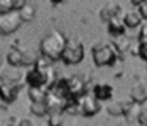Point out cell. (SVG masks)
<instances>
[{"instance_id": "obj_1", "label": "cell", "mask_w": 147, "mask_h": 126, "mask_svg": "<svg viewBox=\"0 0 147 126\" xmlns=\"http://www.w3.org/2000/svg\"><path fill=\"white\" fill-rule=\"evenodd\" d=\"M67 41L68 40L63 36V33H60L59 30L49 32L40 41V54H41L43 58L49 60V62L60 60L65 46H67Z\"/></svg>"}, {"instance_id": "obj_2", "label": "cell", "mask_w": 147, "mask_h": 126, "mask_svg": "<svg viewBox=\"0 0 147 126\" xmlns=\"http://www.w3.org/2000/svg\"><path fill=\"white\" fill-rule=\"evenodd\" d=\"M92 58L96 66H111L117 60V52L112 43H96L92 47Z\"/></svg>"}, {"instance_id": "obj_3", "label": "cell", "mask_w": 147, "mask_h": 126, "mask_svg": "<svg viewBox=\"0 0 147 126\" xmlns=\"http://www.w3.org/2000/svg\"><path fill=\"white\" fill-rule=\"evenodd\" d=\"M84 44L78 40H70L67 41V46H65V50L62 54V62L65 65H78L84 60Z\"/></svg>"}, {"instance_id": "obj_4", "label": "cell", "mask_w": 147, "mask_h": 126, "mask_svg": "<svg viewBox=\"0 0 147 126\" xmlns=\"http://www.w3.org/2000/svg\"><path fill=\"white\" fill-rule=\"evenodd\" d=\"M101 106H100V101L93 96L92 93H86L81 98L76 99V110L78 113L84 117H93L100 112Z\"/></svg>"}, {"instance_id": "obj_5", "label": "cell", "mask_w": 147, "mask_h": 126, "mask_svg": "<svg viewBox=\"0 0 147 126\" xmlns=\"http://www.w3.org/2000/svg\"><path fill=\"white\" fill-rule=\"evenodd\" d=\"M36 57L32 55L30 52H24V50L18 49V47H11L7 54V62L10 63L11 68H19V66H30L36 63Z\"/></svg>"}, {"instance_id": "obj_6", "label": "cell", "mask_w": 147, "mask_h": 126, "mask_svg": "<svg viewBox=\"0 0 147 126\" xmlns=\"http://www.w3.org/2000/svg\"><path fill=\"white\" fill-rule=\"evenodd\" d=\"M22 24L19 13L11 11L7 14H0V35L2 36H8V35L14 33Z\"/></svg>"}, {"instance_id": "obj_7", "label": "cell", "mask_w": 147, "mask_h": 126, "mask_svg": "<svg viewBox=\"0 0 147 126\" xmlns=\"http://www.w3.org/2000/svg\"><path fill=\"white\" fill-rule=\"evenodd\" d=\"M21 91V84L0 77V99L5 104H13Z\"/></svg>"}, {"instance_id": "obj_8", "label": "cell", "mask_w": 147, "mask_h": 126, "mask_svg": "<svg viewBox=\"0 0 147 126\" xmlns=\"http://www.w3.org/2000/svg\"><path fill=\"white\" fill-rule=\"evenodd\" d=\"M130 98L134 104L138 106H142L147 101V82L142 79H138L131 84L130 88Z\"/></svg>"}, {"instance_id": "obj_9", "label": "cell", "mask_w": 147, "mask_h": 126, "mask_svg": "<svg viewBox=\"0 0 147 126\" xmlns=\"http://www.w3.org/2000/svg\"><path fill=\"white\" fill-rule=\"evenodd\" d=\"M68 93H70V99H78L82 94H86V80L78 74L70 76L68 77Z\"/></svg>"}, {"instance_id": "obj_10", "label": "cell", "mask_w": 147, "mask_h": 126, "mask_svg": "<svg viewBox=\"0 0 147 126\" xmlns=\"http://www.w3.org/2000/svg\"><path fill=\"white\" fill-rule=\"evenodd\" d=\"M92 94L96 98V99L101 103V101H109L114 94V87L111 84H106V82H100V84H95L92 88Z\"/></svg>"}, {"instance_id": "obj_11", "label": "cell", "mask_w": 147, "mask_h": 126, "mask_svg": "<svg viewBox=\"0 0 147 126\" xmlns=\"http://www.w3.org/2000/svg\"><path fill=\"white\" fill-rule=\"evenodd\" d=\"M120 11H122V5L114 3V2L106 3V5L100 9V17H101V21L109 22L111 19L119 17V16H120Z\"/></svg>"}, {"instance_id": "obj_12", "label": "cell", "mask_w": 147, "mask_h": 126, "mask_svg": "<svg viewBox=\"0 0 147 126\" xmlns=\"http://www.w3.org/2000/svg\"><path fill=\"white\" fill-rule=\"evenodd\" d=\"M125 24H123V19L119 16V17H114L108 22V33L114 38H119V36H123L125 33Z\"/></svg>"}, {"instance_id": "obj_13", "label": "cell", "mask_w": 147, "mask_h": 126, "mask_svg": "<svg viewBox=\"0 0 147 126\" xmlns=\"http://www.w3.org/2000/svg\"><path fill=\"white\" fill-rule=\"evenodd\" d=\"M122 19H123L125 27H128V28H136L142 22V17H141L138 9H128V11H125Z\"/></svg>"}, {"instance_id": "obj_14", "label": "cell", "mask_w": 147, "mask_h": 126, "mask_svg": "<svg viewBox=\"0 0 147 126\" xmlns=\"http://www.w3.org/2000/svg\"><path fill=\"white\" fill-rule=\"evenodd\" d=\"M63 121H65V112H62V110L48 113V126H63Z\"/></svg>"}, {"instance_id": "obj_15", "label": "cell", "mask_w": 147, "mask_h": 126, "mask_svg": "<svg viewBox=\"0 0 147 126\" xmlns=\"http://www.w3.org/2000/svg\"><path fill=\"white\" fill-rule=\"evenodd\" d=\"M29 98L32 103H41L46 101V94H48V88H29Z\"/></svg>"}, {"instance_id": "obj_16", "label": "cell", "mask_w": 147, "mask_h": 126, "mask_svg": "<svg viewBox=\"0 0 147 126\" xmlns=\"http://www.w3.org/2000/svg\"><path fill=\"white\" fill-rule=\"evenodd\" d=\"M112 46H114L117 55H119V54H125L128 49H130V40H128L125 35H123V36H119V38H115V40H114Z\"/></svg>"}, {"instance_id": "obj_17", "label": "cell", "mask_w": 147, "mask_h": 126, "mask_svg": "<svg viewBox=\"0 0 147 126\" xmlns=\"http://www.w3.org/2000/svg\"><path fill=\"white\" fill-rule=\"evenodd\" d=\"M35 14H36V9H35V6L30 5V3H26V6L19 11V16H21V19H22V22L33 21V19H35Z\"/></svg>"}, {"instance_id": "obj_18", "label": "cell", "mask_w": 147, "mask_h": 126, "mask_svg": "<svg viewBox=\"0 0 147 126\" xmlns=\"http://www.w3.org/2000/svg\"><path fill=\"white\" fill-rule=\"evenodd\" d=\"M30 112L36 117H46L49 113V109H48L45 101H41V103H32L30 104Z\"/></svg>"}, {"instance_id": "obj_19", "label": "cell", "mask_w": 147, "mask_h": 126, "mask_svg": "<svg viewBox=\"0 0 147 126\" xmlns=\"http://www.w3.org/2000/svg\"><path fill=\"white\" fill-rule=\"evenodd\" d=\"M136 123L139 126H147V106H139L136 115Z\"/></svg>"}, {"instance_id": "obj_20", "label": "cell", "mask_w": 147, "mask_h": 126, "mask_svg": "<svg viewBox=\"0 0 147 126\" xmlns=\"http://www.w3.org/2000/svg\"><path fill=\"white\" fill-rule=\"evenodd\" d=\"M13 11V0H0V14Z\"/></svg>"}, {"instance_id": "obj_21", "label": "cell", "mask_w": 147, "mask_h": 126, "mask_svg": "<svg viewBox=\"0 0 147 126\" xmlns=\"http://www.w3.org/2000/svg\"><path fill=\"white\" fill-rule=\"evenodd\" d=\"M136 54H138V55H139L142 60H146V62H147V43H146V44H139V43H138Z\"/></svg>"}, {"instance_id": "obj_22", "label": "cell", "mask_w": 147, "mask_h": 126, "mask_svg": "<svg viewBox=\"0 0 147 126\" xmlns=\"http://www.w3.org/2000/svg\"><path fill=\"white\" fill-rule=\"evenodd\" d=\"M138 11H139L141 17L142 19H147V2H138Z\"/></svg>"}, {"instance_id": "obj_23", "label": "cell", "mask_w": 147, "mask_h": 126, "mask_svg": "<svg viewBox=\"0 0 147 126\" xmlns=\"http://www.w3.org/2000/svg\"><path fill=\"white\" fill-rule=\"evenodd\" d=\"M146 43H147V24H144L139 32V44H146Z\"/></svg>"}, {"instance_id": "obj_24", "label": "cell", "mask_w": 147, "mask_h": 126, "mask_svg": "<svg viewBox=\"0 0 147 126\" xmlns=\"http://www.w3.org/2000/svg\"><path fill=\"white\" fill-rule=\"evenodd\" d=\"M18 126H35V125H33V121L30 118H21Z\"/></svg>"}, {"instance_id": "obj_25", "label": "cell", "mask_w": 147, "mask_h": 126, "mask_svg": "<svg viewBox=\"0 0 147 126\" xmlns=\"http://www.w3.org/2000/svg\"><path fill=\"white\" fill-rule=\"evenodd\" d=\"M117 126H134V123L128 118H123V120H120V123H119Z\"/></svg>"}, {"instance_id": "obj_26", "label": "cell", "mask_w": 147, "mask_h": 126, "mask_svg": "<svg viewBox=\"0 0 147 126\" xmlns=\"http://www.w3.org/2000/svg\"><path fill=\"white\" fill-rule=\"evenodd\" d=\"M0 65H2V55H0Z\"/></svg>"}, {"instance_id": "obj_27", "label": "cell", "mask_w": 147, "mask_h": 126, "mask_svg": "<svg viewBox=\"0 0 147 126\" xmlns=\"http://www.w3.org/2000/svg\"><path fill=\"white\" fill-rule=\"evenodd\" d=\"M8 126H18V125H8Z\"/></svg>"}]
</instances>
